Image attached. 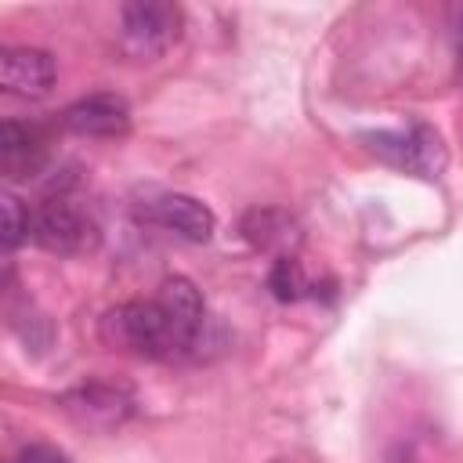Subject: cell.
Returning <instances> with one entry per match:
<instances>
[{
	"label": "cell",
	"instance_id": "obj_1",
	"mask_svg": "<svg viewBox=\"0 0 463 463\" xmlns=\"http://www.w3.org/2000/svg\"><path fill=\"white\" fill-rule=\"evenodd\" d=\"M101 336L109 347H119L137 358L177 362L195 358L206 336V326H192L177 318L159 297L156 300H127L101 318Z\"/></svg>",
	"mask_w": 463,
	"mask_h": 463
},
{
	"label": "cell",
	"instance_id": "obj_2",
	"mask_svg": "<svg viewBox=\"0 0 463 463\" xmlns=\"http://www.w3.org/2000/svg\"><path fill=\"white\" fill-rule=\"evenodd\" d=\"M362 141L380 163H387L402 174L441 177V170L449 163L441 134L427 123H409L402 130H369V134H362Z\"/></svg>",
	"mask_w": 463,
	"mask_h": 463
},
{
	"label": "cell",
	"instance_id": "obj_3",
	"mask_svg": "<svg viewBox=\"0 0 463 463\" xmlns=\"http://www.w3.org/2000/svg\"><path fill=\"white\" fill-rule=\"evenodd\" d=\"M181 36V7L163 0H134L119 11V47L134 61H152Z\"/></svg>",
	"mask_w": 463,
	"mask_h": 463
},
{
	"label": "cell",
	"instance_id": "obj_4",
	"mask_svg": "<svg viewBox=\"0 0 463 463\" xmlns=\"http://www.w3.org/2000/svg\"><path fill=\"white\" fill-rule=\"evenodd\" d=\"M33 242L51 253H87L98 242V224L65 195H51L33 210Z\"/></svg>",
	"mask_w": 463,
	"mask_h": 463
},
{
	"label": "cell",
	"instance_id": "obj_5",
	"mask_svg": "<svg viewBox=\"0 0 463 463\" xmlns=\"http://www.w3.org/2000/svg\"><path fill=\"white\" fill-rule=\"evenodd\" d=\"M61 409L87 430H112L134 412V398L119 383L90 380V383H80L69 394H61Z\"/></svg>",
	"mask_w": 463,
	"mask_h": 463
},
{
	"label": "cell",
	"instance_id": "obj_6",
	"mask_svg": "<svg viewBox=\"0 0 463 463\" xmlns=\"http://www.w3.org/2000/svg\"><path fill=\"white\" fill-rule=\"evenodd\" d=\"M145 221L159 224L163 232H174L188 242H206L217 228V217L206 203H199L195 195H184V192H166V195H156L145 203Z\"/></svg>",
	"mask_w": 463,
	"mask_h": 463
},
{
	"label": "cell",
	"instance_id": "obj_7",
	"mask_svg": "<svg viewBox=\"0 0 463 463\" xmlns=\"http://www.w3.org/2000/svg\"><path fill=\"white\" fill-rule=\"evenodd\" d=\"M58 80V65L40 47H7L0 54V87L14 98H43Z\"/></svg>",
	"mask_w": 463,
	"mask_h": 463
},
{
	"label": "cell",
	"instance_id": "obj_8",
	"mask_svg": "<svg viewBox=\"0 0 463 463\" xmlns=\"http://www.w3.org/2000/svg\"><path fill=\"white\" fill-rule=\"evenodd\" d=\"M61 123L80 137H119L130 130V109L119 94H87L61 112Z\"/></svg>",
	"mask_w": 463,
	"mask_h": 463
},
{
	"label": "cell",
	"instance_id": "obj_9",
	"mask_svg": "<svg viewBox=\"0 0 463 463\" xmlns=\"http://www.w3.org/2000/svg\"><path fill=\"white\" fill-rule=\"evenodd\" d=\"M47 159V137L33 123L4 119L0 127V163L7 177H33L43 170Z\"/></svg>",
	"mask_w": 463,
	"mask_h": 463
},
{
	"label": "cell",
	"instance_id": "obj_10",
	"mask_svg": "<svg viewBox=\"0 0 463 463\" xmlns=\"http://www.w3.org/2000/svg\"><path fill=\"white\" fill-rule=\"evenodd\" d=\"M242 235L257 250H268V253H279V257H293V250L300 242L297 224L282 210H250L242 217Z\"/></svg>",
	"mask_w": 463,
	"mask_h": 463
},
{
	"label": "cell",
	"instance_id": "obj_11",
	"mask_svg": "<svg viewBox=\"0 0 463 463\" xmlns=\"http://www.w3.org/2000/svg\"><path fill=\"white\" fill-rule=\"evenodd\" d=\"M268 286H271V293H275L279 300H300V297L311 289L297 257H279L275 268H271V275H268Z\"/></svg>",
	"mask_w": 463,
	"mask_h": 463
},
{
	"label": "cell",
	"instance_id": "obj_12",
	"mask_svg": "<svg viewBox=\"0 0 463 463\" xmlns=\"http://www.w3.org/2000/svg\"><path fill=\"white\" fill-rule=\"evenodd\" d=\"M33 235V210L22 206L18 195H4V246L18 250Z\"/></svg>",
	"mask_w": 463,
	"mask_h": 463
},
{
	"label": "cell",
	"instance_id": "obj_13",
	"mask_svg": "<svg viewBox=\"0 0 463 463\" xmlns=\"http://www.w3.org/2000/svg\"><path fill=\"white\" fill-rule=\"evenodd\" d=\"M11 463H69V456L54 445H25L11 456Z\"/></svg>",
	"mask_w": 463,
	"mask_h": 463
},
{
	"label": "cell",
	"instance_id": "obj_14",
	"mask_svg": "<svg viewBox=\"0 0 463 463\" xmlns=\"http://www.w3.org/2000/svg\"><path fill=\"white\" fill-rule=\"evenodd\" d=\"M452 43H456V69H459V76H463V11H459V18H456Z\"/></svg>",
	"mask_w": 463,
	"mask_h": 463
}]
</instances>
